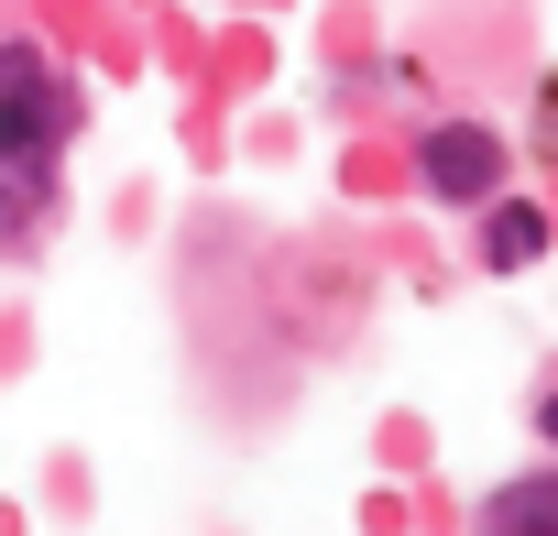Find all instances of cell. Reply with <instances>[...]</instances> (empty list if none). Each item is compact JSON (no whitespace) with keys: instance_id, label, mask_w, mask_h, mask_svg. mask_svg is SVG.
<instances>
[{"instance_id":"obj_3","label":"cell","mask_w":558,"mask_h":536,"mask_svg":"<svg viewBox=\"0 0 558 536\" xmlns=\"http://www.w3.org/2000/svg\"><path fill=\"white\" fill-rule=\"evenodd\" d=\"M482 219H493V230H482V263H493V275H525V263L547 252V208H525V197H493Z\"/></svg>"},{"instance_id":"obj_4","label":"cell","mask_w":558,"mask_h":536,"mask_svg":"<svg viewBox=\"0 0 558 536\" xmlns=\"http://www.w3.org/2000/svg\"><path fill=\"white\" fill-rule=\"evenodd\" d=\"M536 438H547V449H558V383H547V405H536Z\"/></svg>"},{"instance_id":"obj_2","label":"cell","mask_w":558,"mask_h":536,"mask_svg":"<svg viewBox=\"0 0 558 536\" xmlns=\"http://www.w3.org/2000/svg\"><path fill=\"white\" fill-rule=\"evenodd\" d=\"M482 536H558V471H525L482 503Z\"/></svg>"},{"instance_id":"obj_1","label":"cell","mask_w":558,"mask_h":536,"mask_svg":"<svg viewBox=\"0 0 558 536\" xmlns=\"http://www.w3.org/2000/svg\"><path fill=\"white\" fill-rule=\"evenodd\" d=\"M504 175H514V143H504L493 121H438V132H416V186H427L438 208H493Z\"/></svg>"}]
</instances>
